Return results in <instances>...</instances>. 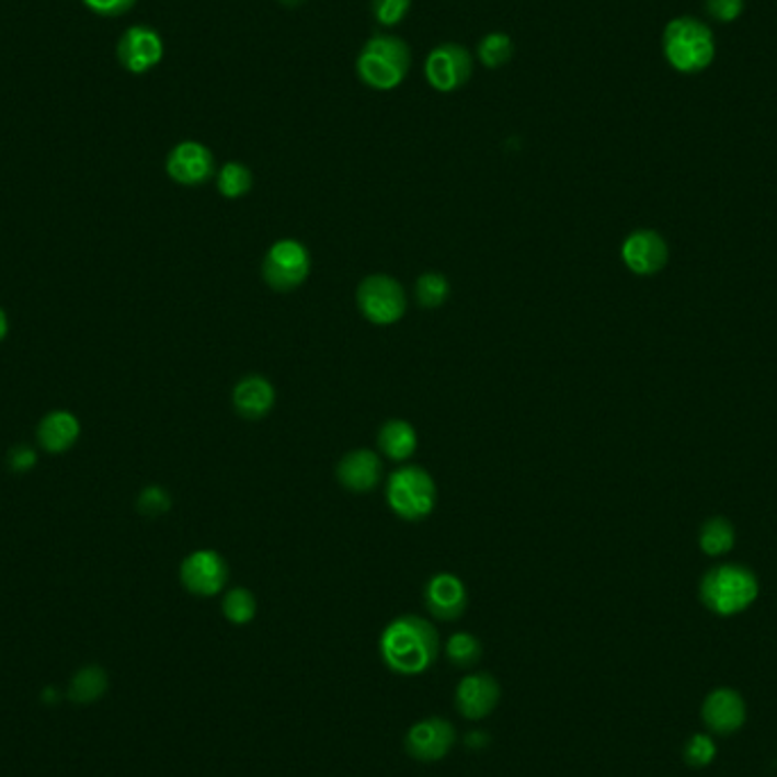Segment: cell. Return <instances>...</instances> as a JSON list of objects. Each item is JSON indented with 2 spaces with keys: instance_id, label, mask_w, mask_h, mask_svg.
<instances>
[{
  "instance_id": "cell-33",
  "label": "cell",
  "mask_w": 777,
  "mask_h": 777,
  "mask_svg": "<svg viewBox=\"0 0 777 777\" xmlns=\"http://www.w3.org/2000/svg\"><path fill=\"white\" fill-rule=\"evenodd\" d=\"M707 10L717 21H734L743 10V0H707Z\"/></svg>"
},
{
  "instance_id": "cell-2",
  "label": "cell",
  "mask_w": 777,
  "mask_h": 777,
  "mask_svg": "<svg viewBox=\"0 0 777 777\" xmlns=\"http://www.w3.org/2000/svg\"><path fill=\"white\" fill-rule=\"evenodd\" d=\"M412 65L410 46L393 35L370 37L357 55L359 80L378 91H391L408 78Z\"/></svg>"
},
{
  "instance_id": "cell-27",
  "label": "cell",
  "mask_w": 777,
  "mask_h": 777,
  "mask_svg": "<svg viewBox=\"0 0 777 777\" xmlns=\"http://www.w3.org/2000/svg\"><path fill=\"white\" fill-rule=\"evenodd\" d=\"M717 755H719L717 741H713L705 732H698V734L689 736L687 743H685V762L689 766H694V768L709 766L713 759H717Z\"/></svg>"
},
{
  "instance_id": "cell-32",
  "label": "cell",
  "mask_w": 777,
  "mask_h": 777,
  "mask_svg": "<svg viewBox=\"0 0 777 777\" xmlns=\"http://www.w3.org/2000/svg\"><path fill=\"white\" fill-rule=\"evenodd\" d=\"M8 464H10V469H12L14 473H27L30 469H35L37 453H35V448H30V446H25V444L14 446V448L10 450Z\"/></svg>"
},
{
  "instance_id": "cell-23",
  "label": "cell",
  "mask_w": 777,
  "mask_h": 777,
  "mask_svg": "<svg viewBox=\"0 0 777 777\" xmlns=\"http://www.w3.org/2000/svg\"><path fill=\"white\" fill-rule=\"evenodd\" d=\"M446 658L457 669H473L482 658V643L471 632H455L446 641Z\"/></svg>"
},
{
  "instance_id": "cell-10",
  "label": "cell",
  "mask_w": 777,
  "mask_h": 777,
  "mask_svg": "<svg viewBox=\"0 0 777 777\" xmlns=\"http://www.w3.org/2000/svg\"><path fill=\"white\" fill-rule=\"evenodd\" d=\"M116 57L123 69L135 76H144L162 61L164 42L158 30L148 25H130L116 44Z\"/></svg>"
},
{
  "instance_id": "cell-26",
  "label": "cell",
  "mask_w": 777,
  "mask_h": 777,
  "mask_svg": "<svg viewBox=\"0 0 777 777\" xmlns=\"http://www.w3.org/2000/svg\"><path fill=\"white\" fill-rule=\"evenodd\" d=\"M512 55H514V42L505 33H489L478 44V57L487 69H499L507 65Z\"/></svg>"
},
{
  "instance_id": "cell-13",
  "label": "cell",
  "mask_w": 777,
  "mask_h": 777,
  "mask_svg": "<svg viewBox=\"0 0 777 777\" xmlns=\"http://www.w3.org/2000/svg\"><path fill=\"white\" fill-rule=\"evenodd\" d=\"M216 171L212 150L201 141H180L167 158V173L182 186H201Z\"/></svg>"
},
{
  "instance_id": "cell-31",
  "label": "cell",
  "mask_w": 777,
  "mask_h": 777,
  "mask_svg": "<svg viewBox=\"0 0 777 777\" xmlns=\"http://www.w3.org/2000/svg\"><path fill=\"white\" fill-rule=\"evenodd\" d=\"M82 5L99 16L116 19L130 12L137 5V0H82Z\"/></svg>"
},
{
  "instance_id": "cell-4",
  "label": "cell",
  "mask_w": 777,
  "mask_h": 777,
  "mask_svg": "<svg viewBox=\"0 0 777 777\" xmlns=\"http://www.w3.org/2000/svg\"><path fill=\"white\" fill-rule=\"evenodd\" d=\"M387 505L402 521H423L437 505V484L423 466H400L387 482Z\"/></svg>"
},
{
  "instance_id": "cell-19",
  "label": "cell",
  "mask_w": 777,
  "mask_h": 777,
  "mask_svg": "<svg viewBox=\"0 0 777 777\" xmlns=\"http://www.w3.org/2000/svg\"><path fill=\"white\" fill-rule=\"evenodd\" d=\"M80 437V421L67 410H55L46 414L37 427L39 446L46 453H67L76 446Z\"/></svg>"
},
{
  "instance_id": "cell-22",
  "label": "cell",
  "mask_w": 777,
  "mask_h": 777,
  "mask_svg": "<svg viewBox=\"0 0 777 777\" xmlns=\"http://www.w3.org/2000/svg\"><path fill=\"white\" fill-rule=\"evenodd\" d=\"M224 616L232 626H248L258 616V598L243 586H235L224 596Z\"/></svg>"
},
{
  "instance_id": "cell-24",
  "label": "cell",
  "mask_w": 777,
  "mask_h": 777,
  "mask_svg": "<svg viewBox=\"0 0 777 777\" xmlns=\"http://www.w3.org/2000/svg\"><path fill=\"white\" fill-rule=\"evenodd\" d=\"M732 546H734V527L730 525V521L717 516L702 525L700 548L707 555H711V557L723 555V552L732 550Z\"/></svg>"
},
{
  "instance_id": "cell-28",
  "label": "cell",
  "mask_w": 777,
  "mask_h": 777,
  "mask_svg": "<svg viewBox=\"0 0 777 777\" xmlns=\"http://www.w3.org/2000/svg\"><path fill=\"white\" fill-rule=\"evenodd\" d=\"M137 510L148 518H158L171 510V495L162 487H146L137 499Z\"/></svg>"
},
{
  "instance_id": "cell-9",
  "label": "cell",
  "mask_w": 777,
  "mask_h": 777,
  "mask_svg": "<svg viewBox=\"0 0 777 777\" xmlns=\"http://www.w3.org/2000/svg\"><path fill=\"white\" fill-rule=\"evenodd\" d=\"M473 76V57L459 44H442L425 59V78L432 89L450 93L461 89Z\"/></svg>"
},
{
  "instance_id": "cell-7",
  "label": "cell",
  "mask_w": 777,
  "mask_h": 777,
  "mask_svg": "<svg viewBox=\"0 0 777 777\" xmlns=\"http://www.w3.org/2000/svg\"><path fill=\"white\" fill-rule=\"evenodd\" d=\"M357 307L366 321L376 325H393L408 312V296L396 277L376 273L359 283Z\"/></svg>"
},
{
  "instance_id": "cell-35",
  "label": "cell",
  "mask_w": 777,
  "mask_h": 777,
  "mask_svg": "<svg viewBox=\"0 0 777 777\" xmlns=\"http://www.w3.org/2000/svg\"><path fill=\"white\" fill-rule=\"evenodd\" d=\"M279 3H285V5L294 8V5H300V3H302V0H279Z\"/></svg>"
},
{
  "instance_id": "cell-25",
  "label": "cell",
  "mask_w": 777,
  "mask_h": 777,
  "mask_svg": "<svg viewBox=\"0 0 777 777\" xmlns=\"http://www.w3.org/2000/svg\"><path fill=\"white\" fill-rule=\"evenodd\" d=\"M414 292H416V300L421 307L434 309V307H442L448 300L450 283L444 273L427 271V273L419 275Z\"/></svg>"
},
{
  "instance_id": "cell-11",
  "label": "cell",
  "mask_w": 777,
  "mask_h": 777,
  "mask_svg": "<svg viewBox=\"0 0 777 777\" xmlns=\"http://www.w3.org/2000/svg\"><path fill=\"white\" fill-rule=\"evenodd\" d=\"M457 741L455 725L448 719L430 717L416 721L405 734V751L412 759L423 764H434L444 759Z\"/></svg>"
},
{
  "instance_id": "cell-17",
  "label": "cell",
  "mask_w": 777,
  "mask_h": 777,
  "mask_svg": "<svg viewBox=\"0 0 777 777\" xmlns=\"http://www.w3.org/2000/svg\"><path fill=\"white\" fill-rule=\"evenodd\" d=\"M336 480L353 493H366L380 484L382 461L368 448L351 450L336 464Z\"/></svg>"
},
{
  "instance_id": "cell-1",
  "label": "cell",
  "mask_w": 777,
  "mask_h": 777,
  "mask_svg": "<svg viewBox=\"0 0 777 777\" xmlns=\"http://www.w3.org/2000/svg\"><path fill=\"white\" fill-rule=\"evenodd\" d=\"M442 639L430 620L416 614L393 618L380 637V658L396 675H421L439 658Z\"/></svg>"
},
{
  "instance_id": "cell-14",
  "label": "cell",
  "mask_w": 777,
  "mask_h": 777,
  "mask_svg": "<svg viewBox=\"0 0 777 777\" xmlns=\"http://www.w3.org/2000/svg\"><path fill=\"white\" fill-rule=\"evenodd\" d=\"M700 717L709 732L728 736L739 732L745 725V719H749V705H745L743 696L736 689L719 687L705 698Z\"/></svg>"
},
{
  "instance_id": "cell-6",
  "label": "cell",
  "mask_w": 777,
  "mask_h": 777,
  "mask_svg": "<svg viewBox=\"0 0 777 777\" xmlns=\"http://www.w3.org/2000/svg\"><path fill=\"white\" fill-rule=\"evenodd\" d=\"M312 271V255L298 239H277L262 260L264 283L275 292L298 289Z\"/></svg>"
},
{
  "instance_id": "cell-18",
  "label": "cell",
  "mask_w": 777,
  "mask_h": 777,
  "mask_svg": "<svg viewBox=\"0 0 777 777\" xmlns=\"http://www.w3.org/2000/svg\"><path fill=\"white\" fill-rule=\"evenodd\" d=\"M232 405L245 421L264 419L275 405V387L262 376H245L232 391Z\"/></svg>"
},
{
  "instance_id": "cell-21",
  "label": "cell",
  "mask_w": 777,
  "mask_h": 777,
  "mask_svg": "<svg viewBox=\"0 0 777 777\" xmlns=\"http://www.w3.org/2000/svg\"><path fill=\"white\" fill-rule=\"evenodd\" d=\"M216 190L224 198H241L253 190V173L241 162H228L216 173Z\"/></svg>"
},
{
  "instance_id": "cell-5",
  "label": "cell",
  "mask_w": 777,
  "mask_h": 777,
  "mask_svg": "<svg viewBox=\"0 0 777 777\" xmlns=\"http://www.w3.org/2000/svg\"><path fill=\"white\" fill-rule=\"evenodd\" d=\"M713 50H717L713 37L700 21L682 16L671 21L664 30L666 59L682 73H698L709 67Z\"/></svg>"
},
{
  "instance_id": "cell-30",
  "label": "cell",
  "mask_w": 777,
  "mask_h": 777,
  "mask_svg": "<svg viewBox=\"0 0 777 777\" xmlns=\"http://www.w3.org/2000/svg\"><path fill=\"white\" fill-rule=\"evenodd\" d=\"M412 0H370V12L380 25L393 27L408 16Z\"/></svg>"
},
{
  "instance_id": "cell-8",
  "label": "cell",
  "mask_w": 777,
  "mask_h": 777,
  "mask_svg": "<svg viewBox=\"0 0 777 777\" xmlns=\"http://www.w3.org/2000/svg\"><path fill=\"white\" fill-rule=\"evenodd\" d=\"M180 582L186 592L212 598L221 594L228 584V564L216 550H196L184 557L180 567Z\"/></svg>"
},
{
  "instance_id": "cell-15",
  "label": "cell",
  "mask_w": 777,
  "mask_h": 777,
  "mask_svg": "<svg viewBox=\"0 0 777 777\" xmlns=\"http://www.w3.org/2000/svg\"><path fill=\"white\" fill-rule=\"evenodd\" d=\"M423 601H425L427 612L434 618L450 624V620H457L466 612V605H469V594H466V586L457 575L437 573L427 580Z\"/></svg>"
},
{
  "instance_id": "cell-29",
  "label": "cell",
  "mask_w": 777,
  "mask_h": 777,
  "mask_svg": "<svg viewBox=\"0 0 777 777\" xmlns=\"http://www.w3.org/2000/svg\"><path fill=\"white\" fill-rule=\"evenodd\" d=\"M105 685H107V677L101 669H84L76 675L73 694L78 700H93L105 692Z\"/></svg>"
},
{
  "instance_id": "cell-34",
  "label": "cell",
  "mask_w": 777,
  "mask_h": 777,
  "mask_svg": "<svg viewBox=\"0 0 777 777\" xmlns=\"http://www.w3.org/2000/svg\"><path fill=\"white\" fill-rule=\"evenodd\" d=\"M10 332V321H8V315H5V309L0 307V341H3Z\"/></svg>"
},
{
  "instance_id": "cell-3",
  "label": "cell",
  "mask_w": 777,
  "mask_h": 777,
  "mask_svg": "<svg viewBox=\"0 0 777 777\" xmlns=\"http://www.w3.org/2000/svg\"><path fill=\"white\" fill-rule=\"evenodd\" d=\"M759 596L755 573L739 564L711 569L700 582V598L705 607L719 616H734L749 609Z\"/></svg>"
},
{
  "instance_id": "cell-16",
  "label": "cell",
  "mask_w": 777,
  "mask_h": 777,
  "mask_svg": "<svg viewBox=\"0 0 777 777\" xmlns=\"http://www.w3.org/2000/svg\"><path fill=\"white\" fill-rule=\"evenodd\" d=\"M620 258L626 266L637 275H652L666 266L669 262V245L662 235L652 230L632 232L620 248Z\"/></svg>"
},
{
  "instance_id": "cell-20",
  "label": "cell",
  "mask_w": 777,
  "mask_h": 777,
  "mask_svg": "<svg viewBox=\"0 0 777 777\" xmlns=\"http://www.w3.org/2000/svg\"><path fill=\"white\" fill-rule=\"evenodd\" d=\"M378 446L391 461H408L419 446L416 430L408 421L391 419L378 432Z\"/></svg>"
},
{
  "instance_id": "cell-12",
  "label": "cell",
  "mask_w": 777,
  "mask_h": 777,
  "mask_svg": "<svg viewBox=\"0 0 777 777\" xmlns=\"http://www.w3.org/2000/svg\"><path fill=\"white\" fill-rule=\"evenodd\" d=\"M501 702L499 679L489 673H469L457 682L455 707L466 721H482Z\"/></svg>"
}]
</instances>
